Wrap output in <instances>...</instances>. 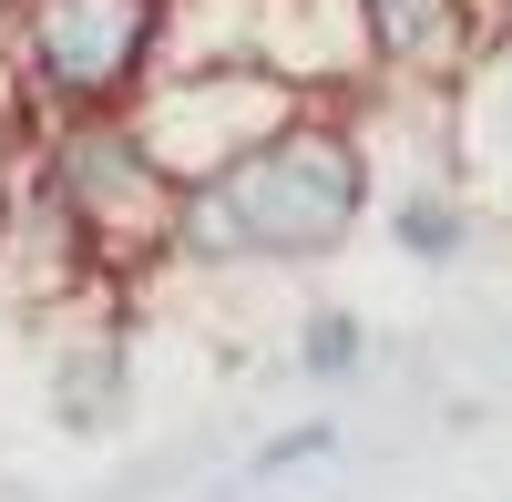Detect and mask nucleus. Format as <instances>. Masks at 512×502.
Returning a JSON list of instances; mask_svg holds the SVG:
<instances>
[{"label": "nucleus", "instance_id": "f257e3e1", "mask_svg": "<svg viewBox=\"0 0 512 502\" xmlns=\"http://www.w3.org/2000/svg\"><path fill=\"white\" fill-rule=\"evenodd\" d=\"M369 205H379V164H369L359 113L308 103L267 144H246L236 164L175 195L164 267H328L369 226Z\"/></svg>", "mask_w": 512, "mask_h": 502}, {"label": "nucleus", "instance_id": "f03ea898", "mask_svg": "<svg viewBox=\"0 0 512 502\" xmlns=\"http://www.w3.org/2000/svg\"><path fill=\"white\" fill-rule=\"evenodd\" d=\"M164 62V0H0V72L31 123L123 113Z\"/></svg>", "mask_w": 512, "mask_h": 502}, {"label": "nucleus", "instance_id": "7ed1b4c3", "mask_svg": "<svg viewBox=\"0 0 512 502\" xmlns=\"http://www.w3.org/2000/svg\"><path fill=\"white\" fill-rule=\"evenodd\" d=\"M31 185L62 205V226L82 236L93 277H144V267H164V246H175V195H185V185L144 154L134 113H72V123H41Z\"/></svg>", "mask_w": 512, "mask_h": 502}, {"label": "nucleus", "instance_id": "20e7f679", "mask_svg": "<svg viewBox=\"0 0 512 502\" xmlns=\"http://www.w3.org/2000/svg\"><path fill=\"white\" fill-rule=\"evenodd\" d=\"M308 103L318 93H297L267 62H164L123 113H134V134H144V154L164 175L195 185V175H216V164H236L246 144H267L277 123L308 113Z\"/></svg>", "mask_w": 512, "mask_h": 502}, {"label": "nucleus", "instance_id": "39448f33", "mask_svg": "<svg viewBox=\"0 0 512 502\" xmlns=\"http://www.w3.org/2000/svg\"><path fill=\"white\" fill-rule=\"evenodd\" d=\"M123 400H134V349H123V328H93V339H72L52 359V421L72 441L123 431Z\"/></svg>", "mask_w": 512, "mask_h": 502}, {"label": "nucleus", "instance_id": "423d86ee", "mask_svg": "<svg viewBox=\"0 0 512 502\" xmlns=\"http://www.w3.org/2000/svg\"><path fill=\"white\" fill-rule=\"evenodd\" d=\"M379 226H390V246L410 267H461L472 257V236H482V216H472V195H461L451 175H420V185H400L390 205H379Z\"/></svg>", "mask_w": 512, "mask_h": 502}, {"label": "nucleus", "instance_id": "0eeeda50", "mask_svg": "<svg viewBox=\"0 0 512 502\" xmlns=\"http://www.w3.org/2000/svg\"><path fill=\"white\" fill-rule=\"evenodd\" d=\"M287 359H297V380H318V390H349L359 369H369V318H359V308H338V298H318L308 318H297Z\"/></svg>", "mask_w": 512, "mask_h": 502}, {"label": "nucleus", "instance_id": "6e6552de", "mask_svg": "<svg viewBox=\"0 0 512 502\" xmlns=\"http://www.w3.org/2000/svg\"><path fill=\"white\" fill-rule=\"evenodd\" d=\"M338 451V421L318 410V421H287V431H267L246 451V482H287V472H308V462H328Z\"/></svg>", "mask_w": 512, "mask_h": 502}, {"label": "nucleus", "instance_id": "1a4fd4ad", "mask_svg": "<svg viewBox=\"0 0 512 502\" xmlns=\"http://www.w3.org/2000/svg\"><path fill=\"white\" fill-rule=\"evenodd\" d=\"M492 21H502V41H512V0H492Z\"/></svg>", "mask_w": 512, "mask_h": 502}, {"label": "nucleus", "instance_id": "9d476101", "mask_svg": "<svg viewBox=\"0 0 512 502\" xmlns=\"http://www.w3.org/2000/svg\"><path fill=\"white\" fill-rule=\"evenodd\" d=\"M0 257H11V205H0Z\"/></svg>", "mask_w": 512, "mask_h": 502}]
</instances>
